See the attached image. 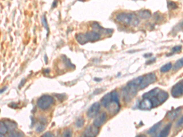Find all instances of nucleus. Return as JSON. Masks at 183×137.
I'll return each instance as SVG.
<instances>
[{
	"mask_svg": "<svg viewBox=\"0 0 183 137\" xmlns=\"http://www.w3.org/2000/svg\"><path fill=\"white\" fill-rule=\"evenodd\" d=\"M143 97L149 99L152 102L153 107H156L167 101L169 95L166 91L161 90L159 88H155L145 93L143 95Z\"/></svg>",
	"mask_w": 183,
	"mask_h": 137,
	"instance_id": "f257e3e1",
	"label": "nucleus"
},
{
	"mask_svg": "<svg viewBox=\"0 0 183 137\" xmlns=\"http://www.w3.org/2000/svg\"><path fill=\"white\" fill-rule=\"evenodd\" d=\"M143 76L138 77L128 82L127 85L124 88L123 96L126 101H130L137 94L138 88L142 80Z\"/></svg>",
	"mask_w": 183,
	"mask_h": 137,
	"instance_id": "f03ea898",
	"label": "nucleus"
},
{
	"mask_svg": "<svg viewBox=\"0 0 183 137\" xmlns=\"http://www.w3.org/2000/svg\"><path fill=\"white\" fill-rule=\"evenodd\" d=\"M100 38V34L95 31L87 32L86 34H78L76 36L77 42L81 45H84L87 42H94Z\"/></svg>",
	"mask_w": 183,
	"mask_h": 137,
	"instance_id": "7ed1b4c3",
	"label": "nucleus"
},
{
	"mask_svg": "<svg viewBox=\"0 0 183 137\" xmlns=\"http://www.w3.org/2000/svg\"><path fill=\"white\" fill-rule=\"evenodd\" d=\"M116 19L123 24L126 25L137 26L139 23L137 17L134 14L128 13H121L117 15Z\"/></svg>",
	"mask_w": 183,
	"mask_h": 137,
	"instance_id": "20e7f679",
	"label": "nucleus"
},
{
	"mask_svg": "<svg viewBox=\"0 0 183 137\" xmlns=\"http://www.w3.org/2000/svg\"><path fill=\"white\" fill-rule=\"evenodd\" d=\"M54 102L53 97L51 96L45 95L42 96L37 101V105L42 110L48 109Z\"/></svg>",
	"mask_w": 183,
	"mask_h": 137,
	"instance_id": "39448f33",
	"label": "nucleus"
},
{
	"mask_svg": "<svg viewBox=\"0 0 183 137\" xmlns=\"http://www.w3.org/2000/svg\"><path fill=\"white\" fill-rule=\"evenodd\" d=\"M156 79L157 77L155 73H149V74H147L145 76H143L139 88L140 89H145L147 86L154 83L156 81Z\"/></svg>",
	"mask_w": 183,
	"mask_h": 137,
	"instance_id": "423d86ee",
	"label": "nucleus"
},
{
	"mask_svg": "<svg viewBox=\"0 0 183 137\" xmlns=\"http://www.w3.org/2000/svg\"><path fill=\"white\" fill-rule=\"evenodd\" d=\"M171 93L174 97H179L183 95V80L178 82L173 87Z\"/></svg>",
	"mask_w": 183,
	"mask_h": 137,
	"instance_id": "0eeeda50",
	"label": "nucleus"
},
{
	"mask_svg": "<svg viewBox=\"0 0 183 137\" xmlns=\"http://www.w3.org/2000/svg\"><path fill=\"white\" fill-rule=\"evenodd\" d=\"M100 109V104L98 102H95L93 103L87 111V116L89 118H92L93 117L96 116Z\"/></svg>",
	"mask_w": 183,
	"mask_h": 137,
	"instance_id": "6e6552de",
	"label": "nucleus"
},
{
	"mask_svg": "<svg viewBox=\"0 0 183 137\" xmlns=\"http://www.w3.org/2000/svg\"><path fill=\"white\" fill-rule=\"evenodd\" d=\"M99 133V128L98 127L93 125L88 126L87 129L85 130L84 132V136L87 137H93L96 136Z\"/></svg>",
	"mask_w": 183,
	"mask_h": 137,
	"instance_id": "1a4fd4ad",
	"label": "nucleus"
},
{
	"mask_svg": "<svg viewBox=\"0 0 183 137\" xmlns=\"http://www.w3.org/2000/svg\"><path fill=\"white\" fill-rule=\"evenodd\" d=\"M107 119V115L105 112H103L101 114L98 115L95 117L93 121V124L97 127H101L104 123H105Z\"/></svg>",
	"mask_w": 183,
	"mask_h": 137,
	"instance_id": "9d476101",
	"label": "nucleus"
},
{
	"mask_svg": "<svg viewBox=\"0 0 183 137\" xmlns=\"http://www.w3.org/2000/svg\"><path fill=\"white\" fill-rule=\"evenodd\" d=\"M139 108L142 110H150L153 108V104L151 101L146 97H143V100L140 102Z\"/></svg>",
	"mask_w": 183,
	"mask_h": 137,
	"instance_id": "9b49d317",
	"label": "nucleus"
},
{
	"mask_svg": "<svg viewBox=\"0 0 183 137\" xmlns=\"http://www.w3.org/2000/svg\"><path fill=\"white\" fill-rule=\"evenodd\" d=\"M92 26L93 28V29L95 31V32H98V34H101V33H104V34H107V33H111V32H112V31L109 30L108 29H105L103 28L101 26H100L99 25V24L97 23V22H94L92 23Z\"/></svg>",
	"mask_w": 183,
	"mask_h": 137,
	"instance_id": "f8f14e48",
	"label": "nucleus"
},
{
	"mask_svg": "<svg viewBox=\"0 0 183 137\" xmlns=\"http://www.w3.org/2000/svg\"><path fill=\"white\" fill-rule=\"evenodd\" d=\"M181 111V107H179V108H177L174 110L169 111L167 114V118L171 121L175 120L178 117V116L180 114Z\"/></svg>",
	"mask_w": 183,
	"mask_h": 137,
	"instance_id": "ddd939ff",
	"label": "nucleus"
},
{
	"mask_svg": "<svg viewBox=\"0 0 183 137\" xmlns=\"http://www.w3.org/2000/svg\"><path fill=\"white\" fill-rule=\"evenodd\" d=\"M171 128H172V123L168 124L161 132L160 134H159V136L164 137V136H167L169 135Z\"/></svg>",
	"mask_w": 183,
	"mask_h": 137,
	"instance_id": "4468645a",
	"label": "nucleus"
},
{
	"mask_svg": "<svg viewBox=\"0 0 183 137\" xmlns=\"http://www.w3.org/2000/svg\"><path fill=\"white\" fill-rule=\"evenodd\" d=\"M5 124H6V126H7V128L9 130H11V131H12L14 130L15 129H16L17 128V124L16 123H14V122L13 121H11L10 120H7L4 122Z\"/></svg>",
	"mask_w": 183,
	"mask_h": 137,
	"instance_id": "2eb2a0df",
	"label": "nucleus"
},
{
	"mask_svg": "<svg viewBox=\"0 0 183 137\" xmlns=\"http://www.w3.org/2000/svg\"><path fill=\"white\" fill-rule=\"evenodd\" d=\"M161 126V122H159V123L156 124L148 131V134L150 135H155L157 132V130L160 128Z\"/></svg>",
	"mask_w": 183,
	"mask_h": 137,
	"instance_id": "dca6fc26",
	"label": "nucleus"
},
{
	"mask_svg": "<svg viewBox=\"0 0 183 137\" xmlns=\"http://www.w3.org/2000/svg\"><path fill=\"white\" fill-rule=\"evenodd\" d=\"M7 130L8 129L7 128V126L5 124L4 122H0V134H1V136L6 134L7 133Z\"/></svg>",
	"mask_w": 183,
	"mask_h": 137,
	"instance_id": "f3484780",
	"label": "nucleus"
},
{
	"mask_svg": "<svg viewBox=\"0 0 183 137\" xmlns=\"http://www.w3.org/2000/svg\"><path fill=\"white\" fill-rule=\"evenodd\" d=\"M183 66V57H182L178 60H177L176 63H175V65L174 66V70L175 71L178 70L180 68H181Z\"/></svg>",
	"mask_w": 183,
	"mask_h": 137,
	"instance_id": "a211bd4d",
	"label": "nucleus"
},
{
	"mask_svg": "<svg viewBox=\"0 0 183 137\" xmlns=\"http://www.w3.org/2000/svg\"><path fill=\"white\" fill-rule=\"evenodd\" d=\"M172 63H167V64L164 65V66H162L161 68V71L162 73H165V72L169 71L172 68Z\"/></svg>",
	"mask_w": 183,
	"mask_h": 137,
	"instance_id": "6ab92c4d",
	"label": "nucleus"
},
{
	"mask_svg": "<svg viewBox=\"0 0 183 137\" xmlns=\"http://www.w3.org/2000/svg\"><path fill=\"white\" fill-rule=\"evenodd\" d=\"M139 15L143 18H148L150 17L151 13L149 11H142L139 12Z\"/></svg>",
	"mask_w": 183,
	"mask_h": 137,
	"instance_id": "aec40b11",
	"label": "nucleus"
},
{
	"mask_svg": "<svg viewBox=\"0 0 183 137\" xmlns=\"http://www.w3.org/2000/svg\"><path fill=\"white\" fill-rule=\"evenodd\" d=\"M84 119L81 118V117L78 118L75 123V124L77 126V128H82V127L84 126Z\"/></svg>",
	"mask_w": 183,
	"mask_h": 137,
	"instance_id": "412c9836",
	"label": "nucleus"
},
{
	"mask_svg": "<svg viewBox=\"0 0 183 137\" xmlns=\"http://www.w3.org/2000/svg\"><path fill=\"white\" fill-rule=\"evenodd\" d=\"M168 7H169L170 9H175L178 7L177 4L175 3V2H172V1H170L169 3H168Z\"/></svg>",
	"mask_w": 183,
	"mask_h": 137,
	"instance_id": "4be33fe9",
	"label": "nucleus"
},
{
	"mask_svg": "<svg viewBox=\"0 0 183 137\" xmlns=\"http://www.w3.org/2000/svg\"><path fill=\"white\" fill-rule=\"evenodd\" d=\"M22 135V134L19 133V132H14V131H12L11 134H9V136H21Z\"/></svg>",
	"mask_w": 183,
	"mask_h": 137,
	"instance_id": "5701e85b",
	"label": "nucleus"
},
{
	"mask_svg": "<svg viewBox=\"0 0 183 137\" xmlns=\"http://www.w3.org/2000/svg\"><path fill=\"white\" fill-rule=\"evenodd\" d=\"M42 23L43 24L44 26H45V28L47 29V30L48 31V32L49 31V28H48V24H47V19L45 18V17H43L42 18Z\"/></svg>",
	"mask_w": 183,
	"mask_h": 137,
	"instance_id": "b1692460",
	"label": "nucleus"
},
{
	"mask_svg": "<svg viewBox=\"0 0 183 137\" xmlns=\"http://www.w3.org/2000/svg\"><path fill=\"white\" fill-rule=\"evenodd\" d=\"M45 129V125H44V124H40V125H38V127L37 128V130L38 132H42V131H43L44 129Z\"/></svg>",
	"mask_w": 183,
	"mask_h": 137,
	"instance_id": "393cba45",
	"label": "nucleus"
},
{
	"mask_svg": "<svg viewBox=\"0 0 183 137\" xmlns=\"http://www.w3.org/2000/svg\"><path fill=\"white\" fill-rule=\"evenodd\" d=\"M63 136H72V131L69 129H67L64 131Z\"/></svg>",
	"mask_w": 183,
	"mask_h": 137,
	"instance_id": "a878e982",
	"label": "nucleus"
},
{
	"mask_svg": "<svg viewBox=\"0 0 183 137\" xmlns=\"http://www.w3.org/2000/svg\"><path fill=\"white\" fill-rule=\"evenodd\" d=\"M182 50V47L181 46H176L174 48H173V51L174 52H180Z\"/></svg>",
	"mask_w": 183,
	"mask_h": 137,
	"instance_id": "bb28decb",
	"label": "nucleus"
},
{
	"mask_svg": "<svg viewBox=\"0 0 183 137\" xmlns=\"http://www.w3.org/2000/svg\"><path fill=\"white\" fill-rule=\"evenodd\" d=\"M183 124V116H182L181 118L180 119V120L178 121V123H176V128H178V127L181 126Z\"/></svg>",
	"mask_w": 183,
	"mask_h": 137,
	"instance_id": "cd10ccee",
	"label": "nucleus"
},
{
	"mask_svg": "<svg viewBox=\"0 0 183 137\" xmlns=\"http://www.w3.org/2000/svg\"><path fill=\"white\" fill-rule=\"evenodd\" d=\"M42 136H43V137H45V136H47V137H53V136H54V134H51V132H47V133H45V134H44L42 135Z\"/></svg>",
	"mask_w": 183,
	"mask_h": 137,
	"instance_id": "c85d7f7f",
	"label": "nucleus"
},
{
	"mask_svg": "<svg viewBox=\"0 0 183 137\" xmlns=\"http://www.w3.org/2000/svg\"><path fill=\"white\" fill-rule=\"evenodd\" d=\"M155 60V58H153L152 60H150L149 61L147 62V64H151V63L152 62H154Z\"/></svg>",
	"mask_w": 183,
	"mask_h": 137,
	"instance_id": "c756f323",
	"label": "nucleus"
},
{
	"mask_svg": "<svg viewBox=\"0 0 183 137\" xmlns=\"http://www.w3.org/2000/svg\"><path fill=\"white\" fill-rule=\"evenodd\" d=\"M24 82H25V79H23V81H22V82H21V84H20V85L19 87H22V85H23V84H24Z\"/></svg>",
	"mask_w": 183,
	"mask_h": 137,
	"instance_id": "7c9ffc66",
	"label": "nucleus"
},
{
	"mask_svg": "<svg viewBox=\"0 0 183 137\" xmlns=\"http://www.w3.org/2000/svg\"><path fill=\"white\" fill-rule=\"evenodd\" d=\"M94 81H96V82H99L101 81V79H100V78H97V77H95V79H94Z\"/></svg>",
	"mask_w": 183,
	"mask_h": 137,
	"instance_id": "2f4dec72",
	"label": "nucleus"
},
{
	"mask_svg": "<svg viewBox=\"0 0 183 137\" xmlns=\"http://www.w3.org/2000/svg\"><path fill=\"white\" fill-rule=\"evenodd\" d=\"M6 89H7V87H4L3 88V89H1V93H3L5 90H6Z\"/></svg>",
	"mask_w": 183,
	"mask_h": 137,
	"instance_id": "473e14b6",
	"label": "nucleus"
},
{
	"mask_svg": "<svg viewBox=\"0 0 183 137\" xmlns=\"http://www.w3.org/2000/svg\"><path fill=\"white\" fill-rule=\"evenodd\" d=\"M151 56V54H148V55H145L144 56H145V57H147V56L150 57V56Z\"/></svg>",
	"mask_w": 183,
	"mask_h": 137,
	"instance_id": "72a5a7b5",
	"label": "nucleus"
},
{
	"mask_svg": "<svg viewBox=\"0 0 183 137\" xmlns=\"http://www.w3.org/2000/svg\"><path fill=\"white\" fill-rule=\"evenodd\" d=\"M78 1H84V0H78Z\"/></svg>",
	"mask_w": 183,
	"mask_h": 137,
	"instance_id": "f704fd0d",
	"label": "nucleus"
}]
</instances>
